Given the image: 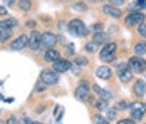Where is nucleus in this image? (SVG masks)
I'll list each match as a JSON object with an SVG mask.
<instances>
[{
  "label": "nucleus",
  "instance_id": "obj_37",
  "mask_svg": "<svg viewBox=\"0 0 146 124\" xmlns=\"http://www.w3.org/2000/svg\"><path fill=\"white\" fill-rule=\"evenodd\" d=\"M134 7H141V9H146V0H138V3Z\"/></svg>",
  "mask_w": 146,
  "mask_h": 124
},
{
  "label": "nucleus",
  "instance_id": "obj_7",
  "mask_svg": "<svg viewBox=\"0 0 146 124\" xmlns=\"http://www.w3.org/2000/svg\"><path fill=\"white\" fill-rule=\"evenodd\" d=\"M89 94H91V87H89V84L86 81H82L77 86V89H76V99L86 101V99H89Z\"/></svg>",
  "mask_w": 146,
  "mask_h": 124
},
{
  "label": "nucleus",
  "instance_id": "obj_5",
  "mask_svg": "<svg viewBox=\"0 0 146 124\" xmlns=\"http://www.w3.org/2000/svg\"><path fill=\"white\" fill-rule=\"evenodd\" d=\"M141 22H145V14H141L139 10H131V14L124 19L126 27H134V25H139Z\"/></svg>",
  "mask_w": 146,
  "mask_h": 124
},
{
  "label": "nucleus",
  "instance_id": "obj_14",
  "mask_svg": "<svg viewBox=\"0 0 146 124\" xmlns=\"http://www.w3.org/2000/svg\"><path fill=\"white\" fill-rule=\"evenodd\" d=\"M60 59V52H59L57 49H47L44 54V60L45 62H56Z\"/></svg>",
  "mask_w": 146,
  "mask_h": 124
},
{
  "label": "nucleus",
  "instance_id": "obj_11",
  "mask_svg": "<svg viewBox=\"0 0 146 124\" xmlns=\"http://www.w3.org/2000/svg\"><path fill=\"white\" fill-rule=\"evenodd\" d=\"M133 94L136 97H145L146 96V81L145 79H138L133 84Z\"/></svg>",
  "mask_w": 146,
  "mask_h": 124
},
{
  "label": "nucleus",
  "instance_id": "obj_39",
  "mask_svg": "<svg viewBox=\"0 0 146 124\" xmlns=\"http://www.w3.org/2000/svg\"><path fill=\"white\" fill-rule=\"evenodd\" d=\"M7 124H17V119H15L14 116H10V117H9V121H7Z\"/></svg>",
  "mask_w": 146,
  "mask_h": 124
},
{
  "label": "nucleus",
  "instance_id": "obj_19",
  "mask_svg": "<svg viewBox=\"0 0 146 124\" xmlns=\"http://www.w3.org/2000/svg\"><path fill=\"white\" fill-rule=\"evenodd\" d=\"M92 40L96 44H108V34L102 30V32H96L92 34Z\"/></svg>",
  "mask_w": 146,
  "mask_h": 124
},
{
  "label": "nucleus",
  "instance_id": "obj_16",
  "mask_svg": "<svg viewBox=\"0 0 146 124\" xmlns=\"http://www.w3.org/2000/svg\"><path fill=\"white\" fill-rule=\"evenodd\" d=\"M92 91H94V92H96V94H98V96L101 97V99H104V101H109V99H111V92H109V91H106V89H102L101 86H98V84H94V86H92Z\"/></svg>",
  "mask_w": 146,
  "mask_h": 124
},
{
  "label": "nucleus",
  "instance_id": "obj_29",
  "mask_svg": "<svg viewBox=\"0 0 146 124\" xmlns=\"http://www.w3.org/2000/svg\"><path fill=\"white\" fill-rule=\"evenodd\" d=\"M89 30L94 32V34H96V32H102V24L101 22H96V24H92V25L89 27Z\"/></svg>",
  "mask_w": 146,
  "mask_h": 124
},
{
  "label": "nucleus",
  "instance_id": "obj_32",
  "mask_svg": "<svg viewBox=\"0 0 146 124\" xmlns=\"http://www.w3.org/2000/svg\"><path fill=\"white\" fill-rule=\"evenodd\" d=\"M45 87H47V84H45L44 81H39V82H37V86H35V91H44Z\"/></svg>",
  "mask_w": 146,
  "mask_h": 124
},
{
  "label": "nucleus",
  "instance_id": "obj_31",
  "mask_svg": "<svg viewBox=\"0 0 146 124\" xmlns=\"http://www.w3.org/2000/svg\"><path fill=\"white\" fill-rule=\"evenodd\" d=\"M138 34H139L141 37H146V24L145 22H141V24L138 25Z\"/></svg>",
  "mask_w": 146,
  "mask_h": 124
},
{
  "label": "nucleus",
  "instance_id": "obj_36",
  "mask_svg": "<svg viewBox=\"0 0 146 124\" xmlns=\"http://www.w3.org/2000/svg\"><path fill=\"white\" fill-rule=\"evenodd\" d=\"M3 3H5V7H12L17 3V0H3Z\"/></svg>",
  "mask_w": 146,
  "mask_h": 124
},
{
  "label": "nucleus",
  "instance_id": "obj_18",
  "mask_svg": "<svg viewBox=\"0 0 146 124\" xmlns=\"http://www.w3.org/2000/svg\"><path fill=\"white\" fill-rule=\"evenodd\" d=\"M117 76H119V81L121 82H129V81H133V70L131 69L121 70V72H117Z\"/></svg>",
  "mask_w": 146,
  "mask_h": 124
},
{
  "label": "nucleus",
  "instance_id": "obj_27",
  "mask_svg": "<svg viewBox=\"0 0 146 124\" xmlns=\"http://www.w3.org/2000/svg\"><path fill=\"white\" fill-rule=\"evenodd\" d=\"M99 57H101L102 62H106V64H108V62H114V60H116V54H106V55H99Z\"/></svg>",
  "mask_w": 146,
  "mask_h": 124
},
{
  "label": "nucleus",
  "instance_id": "obj_38",
  "mask_svg": "<svg viewBox=\"0 0 146 124\" xmlns=\"http://www.w3.org/2000/svg\"><path fill=\"white\" fill-rule=\"evenodd\" d=\"M67 29V24L66 22H59V30H66Z\"/></svg>",
  "mask_w": 146,
  "mask_h": 124
},
{
  "label": "nucleus",
  "instance_id": "obj_15",
  "mask_svg": "<svg viewBox=\"0 0 146 124\" xmlns=\"http://www.w3.org/2000/svg\"><path fill=\"white\" fill-rule=\"evenodd\" d=\"M19 25L17 19H3L0 20V30H14Z\"/></svg>",
  "mask_w": 146,
  "mask_h": 124
},
{
  "label": "nucleus",
  "instance_id": "obj_45",
  "mask_svg": "<svg viewBox=\"0 0 146 124\" xmlns=\"http://www.w3.org/2000/svg\"><path fill=\"white\" fill-rule=\"evenodd\" d=\"M92 2H99V0H92Z\"/></svg>",
  "mask_w": 146,
  "mask_h": 124
},
{
  "label": "nucleus",
  "instance_id": "obj_25",
  "mask_svg": "<svg viewBox=\"0 0 146 124\" xmlns=\"http://www.w3.org/2000/svg\"><path fill=\"white\" fill-rule=\"evenodd\" d=\"M74 64L76 66H88V59L82 57V55H76L74 57Z\"/></svg>",
  "mask_w": 146,
  "mask_h": 124
},
{
  "label": "nucleus",
  "instance_id": "obj_8",
  "mask_svg": "<svg viewBox=\"0 0 146 124\" xmlns=\"http://www.w3.org/2000/svg\"><path fill=\"white\" fill-rule=\"evenodd\" d=\"M25 47H29V35H25V34L19 35V37L14 39L12 44H10V49H12V50H22V49H25Z\"/></svg>",
  "mask_w": 146,
  "mask_h": 124
},
{
  "label": "nucleus",
  "instance_id": "obj_6",
  "mask_svg": "<svg viewBox=\"0 0 146 124\" xmlns=\"http://www.w3.org/2000/svg\"><path fill=\"white\" fill-rule=\"evenodd\" d=\"M40 81H44L47 86H52V84L59 82V72H56L54 69H44L40 74Z\"/></svg>",
  "mask_w": 146,
  "mask_h": 124
},
{
  "label": "nucleus",
  "instance_id": "obj_35",
  "mask_svg": "<svg viewBox=\"0 0 146 124\" xmlns=\"http://www.w3.org/2000/svg\"><path fill=\"white\" fill-rule=\"evenodd\" d=\"M116 124H134V119H119Z\"/></svg>",
  "mask_w": 146,
  "mask_h": 124
},
{
  "label": "nucleus",
  "instance_id": "obj_13",
  "mask_svg": "<svg viewBox=\"0 0 146 124\" xmlns=\"http://www.w3.org/2000/svg\"><path fill=\"white\" fill-rule=\"evenodd\" d=\"M96 76H98L99 79H102V81H108V79L113 77V69L108 67V66H101V67L96 69Z\"/></svg>",
  "mask_w": 146,
  "mask_h": 124
},
{
  "label": "nucleus",
  "instance_id": "obj_9",
  "mask_svg": "<svg viewBox=\"0 0 146 124\" xmlns=\"http://www.w3.org/2000/svg\"><path fill=\"white\" fill-rule=\"evenodd\" d=\"M52 69L56 72H59V74H62V72H67V70L72 69V64L67 59H59L56 62H52Z\"/></svg>",
  "mask_w": 146,
  "mask_h": 124
},
{
  "label": "nucleus",
  "instance_id": "obj_33",
  "mask_svg": "<svg viewBox=\"0 0 146 124\" xmlns=\"http://www.w3.org/2000/svg\"><path fill=\"white\" fill-rule=\"evenodd\" d=\"M108 3H111V5H114V7H119V5L124 3V0H108Z\"/></svg>",
  "mask_w": 146,
  "mask_h": 124
},
{
  "label": "nucleus",
  "instance_id": "obj_17",
  "mask_svg": "<svg viewBox=\"0 0 146 124\" xmlns=\"http://www.w3.org/2000/svg\"><path fill=\"white\" fill-rule=\"evenodd\" d=\"M133 52H134V55H145L146 54V40H139L134 44V47H133Z\"/></svg>",
  "mask_w": 146,
  "mask_h": 124
},
{
  "label": "nucleus",
  "instance_id": "obj_4",
  "mask_svg": "<svg viewBox=\"0 0 146 124\" xmlns=\"http://www.w3.org/2000/svg\"><path fill=\"white\" fill-rule=\"evenodd\" d=\"M59 42V37L54 32H44L42 34V42H40V49H54L56 44Z\"/></svg>",
  "mask_w": 146,
  "mask_h": 124
},
{
  "label": "nucleus",
  "instance_id": "obj_2",
  "mask_svg": "<svg viewBox=\"0 0 146 124\" xmlns=\"http://www.w3.org/2000/svg\"><path fill=\"white\" fill-rule=\"evenodd\" d=\"M128 67L136 74H141V72L146 70V60L139 55H133V57L128 59Z\"/></svg>",
  "mask_w": 146,
  "mask_h": 124
},
{
  "label": "nucleus",
  "instance_id": "obj_44",
  "mask_svg": "<svg viewBox=\"0 0 146 124\" xmlns=\"http://www.w3.org/2000/svg\"><path fill=\"white\" fill-rule=\"evenodd\" d=\"M0 124H7V123H5V121H0Z\"/></svg>",
  "mask_w": 146,
  "mask_h": 124
},
{
  "label": "nucleus",
  "instance_id": "obj_26",
  "mask_svg": "<svg viewBox=\"0 0 146 124\" xmlns=\"http://www.w3.org/2000/svg\"><path fill=\"white\" fill-rule=\"evenodd\" d=\"M92 121H94V124H109V121H108L106 117H102L101 114H96V116H92Z\"/></svg>",
  "mask_w": 146,
  "mask_h": 124
},
{
  "label": "nucleus",
  "instance_id": "obj_22",
  "mask_svg": "<svg viewBox=\"0 0 146 124\" xmlns=\"http://www.w3.org/2000/svg\"><path fill=\"white\" fill-rule=\"evenodd\" d=\"M109 106H108V101H104V99H99L98 102H96V109L99 111V112H106Z\"/></svg>",
  "mask_w": 146,
  "mask_h": 124
},
{
  "label": "nucleus",
  "instance_id": "obj_42",
  "mask_svg": "<svg viewBox=\"0 0 146 124\" xmlns=\"http://www.w3.org/2000/svg\"><path fill=\"white\" fill-rule=\"evenodd\" d=\"M27 27L34 29V27H35V22H34V20H29V22H27Z\"/></svg>",
  "mask_w": 146,
  "mask_h": 124
},
{
  "label": "nucleus",
  "instance_id": "obj_10",
  "mask_svg": "<svg viewBox=\"0 0 146 124\" xmlns=\"http://www.w3.org/2000/svg\"><path fill=\"white\" fill-rule=\"evenodd\" d=\"M40 42H42V34H39L37 30H32V34L29 35V49L39 50L40 49Z\"/></svg>",
  "mask_w": 146,
  "mask_h": 124
},
{
  "label": "nucleus",
  "instance_id": "obj_30",
  "mask_svg": "<svg viewBox=\"0 0 146 124\" xmlns=\"http://www.w3.org/2000/svg\"><path fill=\"white\" fill-rule=\"evenodd\" d=\"M96 47H98V44L92 40V42H88L84 49H86V52H94V50H96Z\"/></svg>",
  "mask_w": 146,
  "mask_h": 124
},
{
  "label": "nucleus",
  "instance_id": "obj_41",
  "mask_svg": "<svg viewBox=\"0 0 146 124\" xmlns=\"http://www.w3.org/2000/svg\"><path fill=\"white\" fill-rule=\"evenodd\" d=\"M67 52H69V54H74V45H72V44H69V45H67Z\"/></svg>",
  "mask_w": 146,
  "mask_h": 124
},
{
  "label": "nucleus",
  "instance_id": "obj_40",
  "mask_svg": "<svg viewBox=\"0 0 146 124\" xmlns=\"http://www.w3.org/2000/svg\"><path fill=\"white\" fill-rule=\"evenodd\" d=\"M0 15L3 17V15H7V9L3 7V5H0Z\"/></svg>",
  "mask_w": 146,
  "mask_h": 124
},
{
  "label": "nucleus",
  "instance_id": "obj_12",
  "mask_svg": "<svg viewBox=\"0 0 146 124\" xmlns=\"http://www.w3.org/2000/svg\"><path fill=\"white\" fill-rule=\"evenodd\" d=\"M102 14H106L108 17H113V19H121V17H123V12H121L117 7L111 5V3L102 5Z\"/></svg>",
  "mask_w": 146,
  "mask_h": 124
},
{
  "label": "nucleus",
  "instance_id": "obj_3",
  "mask_svg": "<svg viewBox=\"0 0 146 124\" xmlns=\"http://www.w3.org/2000/svg\"><path fill=\"white\" fill-rule=\"evenodd\" d=\"M129 111H131V119L141 121L146 112V104L141 102V101H136V102H133L131 106H129Z\"/></svg>",
  "mask_w": 146,
  "mask_h": 124
},
{
  "label": "nucleus",
  "instance_id": "obj_23",
  "mask_svg": "<svg viewBox=\"0 0 146 124\" xmlns=\"http://www.w3.org/2000/svg\"><path fill=\"white\" fill-rule=\"evenodd\" d=\"M106 119L108 121H116V109L114 107H108L106 109Z\"/></svg>",
  "mask_w": 146,
  "mask_h": 124
},
{
  "label": "nucleus",
  "instance_id": "obj_46",
  "mask_svg": "<svg viewBox=\"0 0 146 124\" xmlns=\"http://www.w3.org/2000/svg\"><path fill=\"white\" fill-rule=\"evenodd\" d=\"M0 99H2V96H0Z\"/></svg>",
  "mask_w": 146,
  "mask_h": 124
},
{
  "label": "nucleus",
  "instance_id": "obj_43",
  "mask_svg": "<svg viewBox=\"0 0 146 124\" xmlns=\"http://www.w3.org/2000/svg\"><path fill=\"white\" fill-rule=\"evenodd\" d=\"M27 124H42V123H34V121H30V123H27Z\"/></svg>",
  "mask_w": 146,
  "mask_h": 124
},
{
  "label": "nucleus",
  "instance_id": "obj_20",
  "mask_svg": "<svg viewBox=\"0 0 146 124\" xmlns=\"http://www.w3.org/2000/svg\"><path fill=\"white\" fill-rule=\"evenodd\" d=\"M116 44L114 42H108L104 47H102V50H101V54L99 55H106V54H116Z\"/></svg>",
  "mask_w": 146,
  "mask_h": 124
},
{
  "label": "nucleus",
  "instance_id": "obj_1",
  "mask_svg": "<svg viewBox=\"0 0 146 124\" xmlns=\"http://www.w3.org/2000/svg\"><path fill=\"white\" fill-rule=\"evenodd\" d=\"M67 30L72 34L74 37H84V35H88V32H89V29L84 25V22L81 19H72L67 24Z\"/></svg>",
  "mask_w": 146,
  "mask_h": 124
},
{
  "label": "nucleus",
  "instance_id": "obj_28",
  "mask_svg": "<svg viewBox=\"0 0 146 124\" xmlns=\"http://www.w3.org/2000/svg\"><path fill=\"white\" fill-rule=\"evenodd\" d=\"M128 107H129V104H128L126 101H117L116 106H114V109L116 111H124V109H128Z\"/></svg>",
  "mask_w": 146,
  "mask_h": 124
},
{
  "label": "nucleus",
  "instance_id": "obj_24",
  "mask_svg": "<svg viewBox=\"0 0 146 124\" xmlns=\"http://www.w3.org/2000/svg\"><path fill=\"white\" fill-rule=\"evenodd\" d=\"M12 37V30H0V42H7Z\"/></svg>",
  "mask_w": 146,
  "mask_h": 124
},
{
  "label": "nucleus",
  "instance_id": "obj_21",
  "mask_svg": "<svg viewBox=\"0 0 146 124\" xmlns=\"http://www.w3.org/2000/svg\"><path fill=\"white\" fill-rule=\"evenodd\" d=\"M17 5H19V9L24 10V12H27V10L32 9V2H30V0H19Z\"/></svg>",
  "mask_w": 146,
  "mask_h": 124
},
{
  "label": "nucleus",
  "instance_id": "obj_34",
  "mask_svg": "<svg viewBox=\"0 0 146 124\" xmlns=\"http://www.w3.org/2000/svg\"><path fill=\"white\" fill-rule=\"evenodd\" d=\"M74 9H76V10H82V12H84L88 7H86L84 3H74Z\"/></svg>",
  "mask_w": 146,
  "mask_h": 124
}]
</instances>
